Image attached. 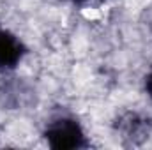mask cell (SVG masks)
<instances>
[{"instance_id": "obj_1", "label": "cell", "mask_w": 152, "mask_h": 150, "mask_svg": "<svg viewBox=\"0 0 152 150\" xmlns=\"http://www.w3.org/2000/svg\"><path fill=\"white\" fill-rule=\"evenodd\" d=\"M44 136H46V141L51 149L69 150L87 145L81 127L71 118H58V120L51 122L48 125Z\"/></svg>"}, {"instance_id": "obj_2", "label": "cell", "mask_w": 152, "mask_h": 150, "mask_svg": "<svg viewBox=\"0 0 152 150\" xmlns=\"http://www.w3.org/2000/svg\"><path fill=\"white\" fill-rule=\"evenodd\" d=\"M25 53L23 44L14 37L11 32L4 30L0 27V67L2 69H11L14 67Z\"/></svg>"}, {"instance_id": "obj_3", "label": "cell", "mask_w": 152, "mask_h": 150, "mask_svg": "<svg viewBox=\"0 0 152 150\" xmlns=\"http://www.w3.org/2000/svg\"><path fill=\"white\" fill-rule=\"evenodd\" d=\"M120 127H122V133L126 134L124 138L136 140L138 134H143L145 133V120H140L136 115H129L127 120H124L120 124Z\"/></svg>"}, {"instance_id": "obj_4", "label": "cell", "mask_w": 152, "mask_h": 150, "mask_svg": "<svg viewBox=\"0 0 152 150\" xmlns=\"http://www.w3.org/2000/svg\"><path fill=\"white\" fill-rule=\"evenodd\" d=\"M145 87H147V92H149V95L152 97V73L147 76V81H145Z\"/></svg>"}, {"instance_id": "obj_5", "label": "cell", "mask_w": 152, "mask_h": 150, "mask_svg": "<svg viewBox=\"0 0 152 150\" xmlns=\"http://www.w3.org/2000/svg\"><path fill=\"white\" fill-rule=\"evenodd\" d=\"M69 2H73V4H85V2H90V0H69Z\"/></svg>"}]
</instances>
